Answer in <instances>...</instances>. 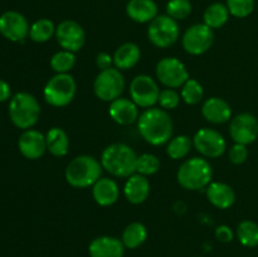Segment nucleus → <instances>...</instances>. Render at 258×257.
<instances>
[{
	"instance_id": "nucleus-1",
	"label": "nucleus",
	"mask_w": 258,
	"mask_h": 257,
	"mask_svg": "<svg viewBox=\"0 0 258 257\" xmlns=\"http://www.w3.org/2000/svg\"><path fill=\"white\" fill-rule=\"evenodd\" d=\"M173 120L168 111L160 107H150L140 113L138 130L148 144L160 146L173 138Z\"/></svg>"
},
{
	"instance_id": "nucleus-2",
	"label": "nucleus",
	"mask_w": 258,
	"mask_h": 257,
	"mask_svg": "<svg viewBox=\"0 0 258 257\" xmlns=\"http://www.w3.org/2000/svg\"><path fill=\"white\" fill-rule=\"evenodd\" d=\"M138 156L134 149L123 143L106 146L101 154V165L115 178H126L136 173Z\"/></svg>"
},
{
	"instance_id": "nucleus-3",
	"label": "nucleus",
	"mask_w": 258,
	"mask_h": 257,
	"mask_svg": "<svg viewBox=\"0 0 258 257\" xmlns=\"http://www.w3.org/2000/svg\"><path fill=\"white\" fill-rule=\"evenodd\" d=\"M102 169L101 161L97 160L95 156L78 155L66 166V181L73 188H90L101 178Z\"/></svg>"
},
{
	"instance_id": "nucleus-4",
	"label": "nucleus",
	"mask_w": 258,
	"mask_h": 257,
	"mask_svg": "<svg viewBox=\"0 0 258 257\" xmlns=\"http://www.w3.org/2000/svg\"><path fill=\"white\" fill-rule=\"evenodd\" d=\"M213 179V169L211 163L203 156H194L181 163L176 171V180L181 188L186 190L206 189Z\"/></svg>"
},
{
	"instance_id": "nucleus-5",
	"label": "nucleus",
	"mask_w": 258,
	"mask_h": 257,
	"mask_svg": "<svg viewBox=\"0 0 258 257\" xmlns=\"http://www.w3.org/2000/svg\"><path fill=\"white\" fill-rule=\"evenodd\" d=\"M39 116L40 105L33 95L18 92L10 98L9 117L18 128L29 130L38 122Z\"/></svg>"
},
{
	"instance_id": "nucleus-6",
	"label": "nucleus",
	"mask_w": 258,
	"mask_h": 257,
	"mask_svg": "<svg viewBox=\"0 0 258 257\" xmlns=\"http://www.w3.org/2000/svg\"><path fill=\"white\" fill-rule=\"evenodd\" d=\"M77 83L70 73H55L43 88V97L53 107H66L76 97Z\"/></svg>"
},
{
	"instance_id": "nucleus-7",
	"label": "nucleus",
	"mask_w": 258,
	"mask_h": 257,
	"mask_svg": "<svg viewBox=\"0 0 258 257\" xmlns=\"http://www.w3.org/2000/svg\"><path fill=\"white\" fill-rule=\"evenodd\" d=\"M180 37L178 22L168 14L158 15L148 27V38L151 44L160 49H166L175 44Z\"/></svg>"
},
{
	"instance_id": "nucleus-8",
	"label": "nucleus",
	"mask_w": 258,
	"mask_h": 257,
	"mask_svg": "<svg viewBox=\"0 0 258 257\" xmlns=\"http://www.w3.org/2000/svg\"><path fill=\"white\" fill-rule=\"evenodd\" d=\"M125 78L122 72L115 67L100 71L93 81V92L98 100L103 102H112L121 97L125 91Z\"/></svg>"
},
{
	"instance_id": "nucleus-9",
	"label": "nucleus",
	"mask_w": 258,
	"mask_h": 257,
	"mask_svg": "<svg viewBox=\"0 0 258 257\" xmlns=\"http://www.w3.org/2000/svg\"><path fill=\"white\" fill-rule=\"evenodd\" d=\"M214 42V32L204 23L190 25L181 37V45L190 55H202L208 52Z\"/></svg>"
},
{
	"instance_id": "nucleus-10",
	"label": "nucleus",
	"mask_w": 258,
	"mask_h": 257,
	"mask_svg": "<svg viewBox=\"0 0 258 257\" xmlns=\"http://www.w3.org/2000/svg\"><path fill=\"white\" fill-rule=\"evenodd\" d=\"M155 75L159 82L166 88H180L189 80L185 65L175 57H165L156 63Z\"/></svg>"
},
{
	"instance_id": "nucleus-11",
	"label": "nucleus",
	"mask_w": 258,
	"mask_h": 257,
	"mask_svg": "<svg viewBox=\"0 0 258 257\" xmlns=\"http://www.w3.org/2000/svg\"><path fill=\"white\" fill-rule=\"evenodd\" d=\"M191 139H193V146L203 158H221L227 150V140L219 131L214 128H199Z\"/></svg>"
},
{
	"instance_id": "nucleus-12",
	"label": "nucleus",
	"mask_w": 258,
	"mask_h": 257,
	"mask_svg": "<svg viewBox=\"0 0 258 257\" xmlns=\"http://www.w3.org/2000/svg\"><path fill=\"white\" fill-rule=\"evenodd\" d=\"M160 88L158 82L149 75H139L130 82V98L139 108H150L158 103Z\"/></svg>"
},
{
	"instance_id": "nucleus-13",
	"label": "nucleus",
	"mask_w": 258,
	"mask_h": 257,
	"mask_svg": "<svg viewBox=\"0 0 258 257\" xmlns=\"http://www.w3.org/2000/svg\"><path fill=\"white\" fill-rule=\"evenodd\" d=\"M55 40L59 47L70 52H78L86 43V32L80 23L75 20H63L55 28Z\"/></svg>"
},
{
	"instance_id": "nucleus-14",
	"label": "nucleus",
	"mask_w": 258,
	"mask_h": 257,
	"mask_svg": "<svg viewBox=\"0 0 258 257\" xmlns=\"http://www.w3.org/2000/svg\"><path fill=\"white\" fill-rule=\"evenodd\" d=\"M229 135L237 144L249 145L258 139V118L249 112H242L231 118Z\"/></svg>"
},
{
	"instance_id": "nucleus-15",
	"label": "nucleus",
	"mask_w": 258,
	"mask_h": 257,
	"mask_svg": "<svg viewBox=\"0 0 258 257\" xmlns=\"http://www.w3.org/2000/svg\"><path fill=\"white\" fill-rule=\"evenodd\" d=\"M29 23L19 12L9 10L0 15V34L10 42L23 43L29 35Z\"/></svg>"
},
{
	"instance_id": "nucleus-16",
	"label": "nucleus",
	"mask_w": 258,
	"mask_h": 257,
	"mask_svg": "<svg viewBox=\"0 0 258 257\" xmlns=\"http://www.w3.org/2000/svg\"><path fill=\"white\" fill-rule=\"evenodd\" d=\"M18 148H19L20 154L25 159L38 160L47 151L45 135L40 131L34 130V128L24 130L22 135L19 136V140H18Z\"/></svg>"
},
{
	"instance_id": "nucleus-17",
	"label": "nucleus",
	"mask_w": 258,
	"mask_h": 257,
	"mask_svg": "<svg viewBox=\"0 0 258 257\" xmlns=\"http://www.w3.org/2000/svg\"><path fill=\"white\" fill-rule=\"evenodd\" d=\"M108 115L117 125L127 126L138 122L140 112H139V106L131 98L118 97L110 102Z\"/></svg>"
},
{
	"instance_id": "nucleus-18",
	"label": "nucleus",
	"mask_w": 258,
	"mask_h": 257,
	"mask_svg": "<svg viewBox=\"0 0 258 257\" xmlns=\"http://www.w3.org/2000/svg\"><path fill=\"white\" fill-rule=\"evenodd\" d=\"M90 257H123L125 246L122 241L113 236H100L88 244Z\"/></svg>"
},
{
	"instance_id": "nucleus-19",
	"label": "nucleus",
	"mask_w": 258,
	"mask_h": 257,
	"mask_svg": "<svg viewBox=\"0 0 258 257\" xmlns=\"http://www.w3.org/2000/svg\"><path fill=\"white\" fill-rule=\"evenodd\" d=\"M201 111L203 117L213 125L226 123L232 118L231 105L224 98L217 96L207 98L202 105Z\"/></svg>"
},
{
	"instance_id": "nucleus-20",
	"label": "nucleus",
	"mask_w": 258,
	"mask_h": 257,
	"mask_svg": "<svg viewBox=\"0 0 258 257\" xmlns=\"http://www.w3.org/2000/svg\"><path fill=\"white\" fill-rule=\"evenodd\" d=\"M150 181L148 176L135 173L128 176L123 185V196L131 204H143L150 196Z\"/></svg>"
},
{
	"instance_id": "nucleus-21",
	"label": "nucleus",
	"mask_w": 258,
	"mask_h": 257,
	"mask_svg": "<svg viewBox=\"0 0 258 257\" xmlns=\"http://www.w3.org/2000/svg\"><path fill=\"white\" fill-rule=\"evenodd\" d=\"M93 201L100 207H111L120 198V186L115 179L100 178L92 186Z\"/></svg>"
},
{
	"instance_id": "nucleus-22",
	"label": "nucleus",
	"mask_w": 258,
	"mask_h": 257,
	"mask_svg": "<svg viewBox=\"0 0 258 257\" xmlns=\"http://www.w3.org/2000/svg\"><path fill=\"white\" fill-rule=\"evenodd\" d=\"M206 196L209 203L218 209H228L236 202L233 188L223 181H212L206 188Z\"/></svg>"
},
{
	"instance_id": "nucleus-23",
	"label": "nucleus",
	"mask_w": 258,
	"mask_h": 257,
	"mask_svg": "<svg viewBox=\"0 0 258 257\" xmlns=\"http://www.w3.org/2000/svg\"><path fill=\"white\" fill-rule=\"evenodd\" d=\"M126 15L135 23H151L159 15L158 4L154 0H128Z\"/></svg>"
},
{
	"instance_id": "nucleus-24",
	"label": "nucleus",
	"mask_w": 258,
	"mask_h": 257,
	"mask_svg": "<svg viewBox=\"0 0 258 257\" xmlns=\"http://www.w3.org/2000/svg\"><path fill=\"white\" fill-rule=\"evenodd\" d=\"M113 67L122 71H128L135 67L141 58V50L136 43L126 42L118 45L112 54Z\"/></svg>"
},
{
	"instance_id": "nucleus-25",
	"label": "nucleus",
	"mask_w": 258,
	"mask_h": 257,
	"mask_svg": "<svg viewBox=\"0 0 258 257\" xmlns=\"http://www.w3.org/2000/svg\"><path fill=\"white\" fill-rule=\"evenodd\" d=\"M45 141H47V151L50 155L55 158H62L68 154L70 150V138L68 134L62 127L49 128L45 134Z\"/></svg>"
},
{
	"instance_id": "nucleus-26",
	"label": "nucleus",
	"mask_w": 258,
	"mask_h": 257,
	"mask_svg": "<svg viewBox=\"0 0 258 257\" xmlns=\"http://www.w3.org/2000/svg\"><path fill=\"white\" fill-rule=\"evenodd\" d=\"M148 239V228L141 222H131L125 227L121 236L125 248L136 249L145 243Z\"/></svg>"
},
{
	"instance_id": "nucleus-27",
	"label": "nucleus",
	"mask_w": 258,
	"mask_h": 257,
	"mask_svg": "<svg viewBox=\"0 0 258 257\" xmlns=\"http://www.w3.org/2000/svg\"><path fill=\"white\" fill-rule=\"evenodd\" d=\"M229 10L223 3H213L208 5L203 13V23L212 29H219L224 27L229 19Z\"/></svg>"
},
{
	"instance_id": "nucleus-28",
	"label": "nucleus",
	"mask_w": 258,
	"mask_h": 257,
	"mask_svg": "<svg viewBox=\"0 0 258 257\" xmlns=\"http://www.w3.org/2000/svg\"><path fill=\"white\" fill-rule=\"evenodd\" d=\"M193 148V139L188 135H178L171 138L166 144V154L173 160L186 158Z\"/></svg>"
},
{
	"instance_id": "nucleus-29",
	"label": "nucleus",
	"mask_w": 258,
	"mask_h": 257,
	"mask_svg": "<svg viewBox=\"0 0 258 257\" xmlns=\"http://www.w3.org/2000/svg\"><path fill=\"white\" fill-rule=\"evenodd\" d=\"M55 25L47 18L38 19L30 25L29 38L35 43H45L55 35Z\"/></svg>"
},
{
	"instance_id": "nucleus-30",
	"label": "nucleus",
	"mask_w": 258,
	"mask_h": 257,
	"mask_svg": "<svg viewBox=\"0 0 258 257\" xmlns=\"http://www.w3.org/2000/svg\"><path fill=\"white\" fill-rule=\"evenodd\" d=\"M236 236L239 243L244 247H253L258 246V224L256 222L244 219L239 222L236 229Z\"/></svg>"
},
{
	"instance_id": "nucleus-31",
	"label": "nucleus",
	"mask_w": 258,
	"mask_h": 257,
	"mask_svg": "<svg viewBox=\"0 0 258 257\" xmlns=\"http://www.w3.org/2000/svg\"><path fill=\"white\" fill-rule=\"evenodd\" d=\"M180 97L186 105L196 106L203 101L204 88L199 81L189 78L180 87Z\"/></svg>"
},
{
	"instance_id": "nucleus-32",
	"label": "nucleus",
	"mask_w": 258,
	"mask_h": 257,
	"mask_svg": "<svg viewBox=\"0 0 258 257\" xmlns=\"http://www.w3.org/2000/svg\"><path fill=\"white\" fill-rule=\"evenodd\" d=\"M49 65L55 73H70L76 66V54L70 50L60 49L50 57Z\"/></svg>"
},
{
	"instance_id": "nucleus-33",
	"label": "nucleus",
	"mask_w": 258,
	"mask_h": 257,
	"mask_svg": "<svg viewBox=\"0 0 258 257\" xmlns=\"http://www.w3.org/2000/svg\"><path fill=\"white\" fill-rule=\"evenodd\" d=\"M160 170V160L156 155L150 153L141 154L138 156V163H136V173L141 175L150 176L156 174Z\"/></svg>"
},
{
	"instance_id": "nucleus-34",
	"label": "nucleus",
	"mask_w": 258,
	"mask_h": 257,
	"mask_svg": "<svg viewBox=\"0 0 258 257\" xmlns=\"http://www.w3.org/2000/svg\"><path fill=\"white\" fill-rule=\"evenodd\" d=\"M191 3L190 0H169L166 4V14L170 18L178 20H184L190 15Z\"/></svg>"
},
{
	"instance_id": "nucleus-35",
	"label": "nucleus",
	"mask_w": 258,
	"mask_h": 257,
	"mask_svg": "<svg viewBox=\"0 0 258 257\" xmlns=\"http://www.w3.org/2000/svg\"><path fill=\"white\" fill-rule=\"evenodd\" d=\"M229 14L238 19L251 15L254 10V0H226Z\"/></svg>"
},
{
	"instance_id": "nucleus-36",
	"label": "nucleus",
	"mask_w": 258,
	"mask_h": 257,
	"mask_svg": "<svg viewBox=\"0 0 258 257\" xmlns=\"http://www.w3.org/2000/svg\"><path fill=\"white\" fill-rule=\"evenodd\" d=\"M180 93L178 92L174 88H164L160 91V95H159V107L163 108L165 111L174 110V108L178 107L180 105Z\"/></svg>"
},
{
	"instance_id": "nucleus-37",
	"label": "nucleus",
	"mask_w": 258,
	"mask_h": 257,
	"mask_svg": "<svg viewBox=\"0 0 258 257\" xmlns=\"http://www.w3.org/2000/svg\"><path fill=\"white\" fill-rule=\"evenodd\" d=\"M228 158L231 160V163L234 164V165H241V164L246 163L247 158H248V149H247V145L234 143L229 148Z\"/></svg>"
},
{
	"instance_id": "nucleus-38",
	"label": "nucleus",
	"mask_w": 258,
	"mask_h": 257,
	"mask_svg": "<svg viewBox=\"0 0 258 257\" xmlns=\"http://www.w3.org/2000/svg\"><path fill=\"white\" fill-rule=\"evenodd\" d=\"M216 238L223 243H229V242L233 241L234 233L231 227L227 226V224H221L216 228Z\"/></svg>"
},
{
	"instance_id": "nucleus-39",
	"label": "nucleus",
	"mask_w": 258,
	"mask_h": 257,
	"mask_svg": "<svg viewBox=\"0 0 258 257\" xmlns=\"http://www.w3.org/2000/svg\"><path fill=\"white\" fill-rule=\"evenodd\" d=\"M96 67L100 71L108 70V68L113 67V57L107 52H100L96 55Z\"/></svg>"
},
{
	"instance_id": "nucleus-40",
	"label": "nucleus",
	"mask_w": 258,
	"mask_h": 257,
	"mask_svg": "<svg viewBox=\"0 0 258 257\" xmlns=\"http://www.w3.org/2000/svg\"><path fill=\"white\" fill-rule=\"evenodd\" d=\"M12 98V90L10 86L5 81L0 80V102H5L7 100Z\"/></svg>"
}]
</instances>
